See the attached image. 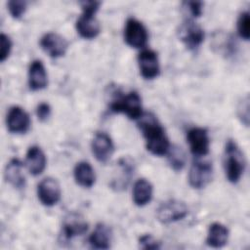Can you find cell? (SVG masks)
<instances>
[{
  "instance_id": "cell-20",
  "label": "cell",
  "mask_w": 250,
  "mask_h": 250,
  "mask_svg": "<svg viewBox=\"0 0 250 250\" xmlns=\"http://www.w3.org/2000/svg\"><path fill=\"white\" fill-rule=\"evenodd\" d=\"M229 229L221 223H213L208 229L206 243L213 248H221L228 242Z\"/></svg>"
},
{
  "instance_id": "cell-28",
  "label": "cell",
  "mask_w": 250,
  "mask_h": 250,
  "mask_svg": "<svg viewBox=\"0 0 250 250\" xmlns=\"http://www.w3.org/2000/svg\"><path fill=\"white\" fill-rule=\"evenodd\" d=\"M36 115L38 117V119L42 122L46 121L50 115H51V107L48 104L46 103H41L38 104L37 108H36Z\"/></svg>"
},
{
  "instance_id": "cell-24",
  "label": "cell",
  "mask_w": 250,
  "mask_h": 250,
  "mask_svg": "<svg viewBox=\"0 0 250 250\" xmlns=\"http://www.w3.org/2000/svg\"><path fill=\"white\" fill-rule=\"evenodd\" d=\"M250 20H249V13L247 11L242 12L237 20V31L240 37L245 40L249 39L250 36Z\"/></svg>"
},
{
  "instance_id": "cell-3",
  "label": "cell",
  "mask_w": 250,
  "mask_h": 250,
  "mask_svg": "<svg viewBox=\"0 0 250 250\" xmlns=\"http://www.w3.org/2000/svg\"><path fill=\"white\" fill-rule=\"evenodd\" d=\"M110 109L114 112L126 114L130 119H139L143 114L142 99L140 95L131 91L126 95H120L112 100Z\"/></svg>"
},
{
  "instance_id": "cell-5",
  "label": "cell",
  "mask_w": 250,
  "mask_h": 250,
  "mask_svg": "<svg viewBox=\"0 0 250 250\" xmlns=\"http://www.w3.org/2000/svg\"><path fill=\"white\" fill-rule=\"evenodd\" d=\"M213 168L210 161L195 160L188 172V183L193 188L206 187L212 179Z\"/></svg>"
},
{
  "instance_id": "cell-13",
  "label": "cell",
  "mask_w": 250,
  "mask_h": 250,
  "mask_svg": "<svg viewBox=\"0 0 250 250\" xmlns=\"http://www.w3.org/2000/svg\"><path fill=\"white\" fill-rule=\"evenodd\" d=\"M91 146L94 156L102 163L107 162L114 151L112 140L106 133L104 132H98L95 134Z\"/></svg>"
},
{
  "instance_id": "cell-27",
  "label": "cell",
  "mask_w": 250,
  "mask_h": 250,
  "mask_svg": "<svg viewBox=\"0 0 250 250\" xmlns=\"http://www.w3.org/2000/svg\"><path fill=\"white\" fill-rule=\"evenodd\" d=\"M140 247L143 249H159L160 242L150 234H144L139 239Z\"/></svg>"
},
{
  "instance_id": "cell-11",
  "label": "cell",
  "mask_w": 250,
  "mask_h": 250,
  "mask_svg": "<svg viewBox=\"0 0 250 250\" xmlns=\"http://www.w3.org/2000/svg\"><path fill=\"white\" fill-rule=\"evenodd\" d=\"M7 128L11 133L22 134L30 127V117L21 106H12L7 114Z\"/></svg>"
},
{
  "instance_id": "cell-4",
  "label": "cell",
  "mask_w": 250,
  "mask_h": 250,
  "mask_svg": "<svg viewBox=\"0 0 250 250\" xmlns=\"http://www.w3.org/2000/svg\"><path fill=\"white\" fill-rule=\"evenodd\" d=\"M188 214L187 205L177 199H169L162 202L157 209V219L163 224L173 223L184 219Z\"/></svg>"
},
{
  "instance_id": "cell-1",
  "label": "cell",
  "mask_w": 250,
  "mask_h": 250,
  "mask_svg": "<svg viewBox=\"0 0 250 250\" xmlns=\"http://www.w3.org/2000/svg\"><path fill=\"white\" fill-rule=\"evenodd\" d=\"M138 125L146 139V149L150 153L162 156L168 152L170 148L169 140L163 127L154 115L150 113H143L139 118Z\"/></svg>"
},
{
  "instance_id": "cell-16",
  "label": "cell",
  "mask_w": 250,
  "mask_h": 250,
  "mask_svg": "<svg viewBox=\"0 0 250 250\" xmlns=\"http://www.w3.org/2000/svg\"><path fill=\"white\" fill-rule=\"evenodd\" d=\"M28 84L32 91L44 89L48 84L47 72L43 62L39 60L33 61L28 69Z\"/></svg>"
},
{
  "instance_id": "cell-7",
  "label": "cell",
  "mask_w": 250,
  "mask_h": 250,
  "mask_svg": "<svg viewBox=\"0 0 250 250\" xmlns=\"http://www.w3.org/2000/svg\"><path fill=\"white\" fill-rule=\"evenodd\" d=\"M187 140L193 155L197 157L205 156L209 152V136L208 131L201 127H193L188 131Z\"/></svg>"
},
{
  "instance_id": "cell-30",
  "label": "cell",
  "mask_w": 250,
  "mask_h": 250,
  "mask_svg": "<svg viewBox=\"0 0 250 250\" xmlns=\"http://www.w3.org/2000/svg\"><path fill=\"white\" fill-rule=\"evenodd\" d=\"M238 113L239 117L242 119L245 125H248V119H249V99L246 97L244 100H242V103L240 104L238 107Z\"/></svg>"
},
{
  "instance_id": "cell-25",
  "label": "cell",
  "mask_w": 250,
  "mask_h": 250,
  "mask_svg": "<svg viewBox=\"0 0 250 250\" xmlns=\"http://www.w3.org/2000/svg\"><path fill=\"white\" fill-rule=\"evenodd\" d=\"M8 10L14 19H20L26 10V1L11 0L7 4Z\"/></svg>"
},
{
  "instance_id": "cell-18",
  "label": "cell",
  "mask_w": 250,
  "mask_h": 250,
  "mask_svg": "<svg viewBox=\"0 0 250 250\" xmlns=\"http://www.w3.org/2000/svg\"><path fill=\"white\" fill-rule=\"evenodd\" d=\"M26 166L29 173L33 176H38L45 170L46 156L39 146H32L28 148L26 152Z\"/></svg>"
},
{
  "instance_id": "cell-8",
  "label": "cell",
  "mask_w": 250,
  "mask_h": 250,
  "mask_svg": "<svg viewBox=\"0 0 250 250\" xmlns=\"http://www.w3.org/2000/svg\"><path fill=\"white\" fill-rule=\"evenodd\" d=\"M61 187L54 178H45L37 186V195L40 202L45 206L57 204L61 198Z\"/></svg>"
},
{
  "instance_id": "cell-14",
  "label": "cell",
  "mask_w": 250,
  "mask_h": 250,
  "mask_svg": "<svg viewBox=\"0 0 250 250\" xmlns=\"http://www.w3.org/2000/svg\"><path fill=\"white\" fill-rule=\"evenodd\" d=\"M88 229V223L85 219L77 213L68 214L63 222L62 227V233L63 237L68 240L72 239L75 236L84 234Z\"/></svg>"
},
{
  "instance_id": "cell-23",
  "label": "cell",
  "mask_w": 250,
  "mask_h": 250,
  "mask_svg": "<svg viewBox=\"0 0 250 250\" xmlns=\"http://www.w3.org/2000/svg\"><path fill=\"white\" fill-rule=\"evenodd\" d=\"M168 161L171 168L175 171L182 170L186 163V154L182 147L174 146H170L168 150Z\"/></svg>"
},
{
  "instance_id": "cell-26",
  "label": "cell",
  "mask_w": 250,
  "mask_h": 250,
  "mask_svg": "<svg viewBox=\"0 0 250 250\" xmlns=\"http://www.w3.org/2000/svg\"><path fill=\"white\" fill-rule=\"evenodd\" d=\"M0 42H1V50H0V61L4 62L10 55L12 50V40L10 37L4 33L0 35Z\"/></svg>"
},
{
  "instance_id": "cell-2",
  "label": "cell",
  "mask_w": 250,
  "mask_h": 250,
  "mask_svg": "<svg viewBox=\"0 0 250 250\" xmlns=\"http://www.w3.org/2000/svg\"><path fill=\"white\" fill-rule=\"evenodd\" d=\"M224 165L228 180L233 184L237 183L243 174L245 168V160L243 153L239 149L236 143L232 140H229L227 142Z\"/></svg>"
},
{
  "instance_id": "cell-21",
  "label": "cell",
  "mask_w": 250,
  "mask_h": 250,
  "mask_svg": "<svg viewBox=\"0 0 250 250\" xmlns=\"http://www.w3.org/2000/svg\"><path fill=\"white\" fill-rule=\"evenodd\" d=\"M152 186L146 179H139L133 187V201L137 206H145L152 198Z\"/></svg>"
},
{
  "instance_id": "cell-17",
  "label": "cell",
  "mask_w": 250,
  "mask_h": 250,
  "mask_svg": "<svg viewBox=\"0 0 250 250\" xmlns=\"http://www.w3.org/2000/svg\"><path fill=\"white\" fill-rule=\"evenodd\" d=\"M23 164L18 158L12 159L5 168V179L16 188H23L25 187V177L23 174Z\"/></svg>"
},
{
  "instance_id": "cell-22",
  "label": "cell",
  "mask_w": 250,
  "mask_h": 250,
  "mask_svg": "<svg viewBox=\"0 0 250 250\" xmlns=\"http://www.w3.org/2000/svg\"><path fill=\"white\" fill-rule=\"evenodd\" d=\"M73 175L75 182L83 188H91L96 180L93 167L86 161H80L75 165Z\"/></svg>"
},
{
  "instance_id": "cell-31",
  "label": "cell",
  "mask_w": 250,
  "mask_h": 250,
  "mask_svg": "<svg viewBox=\"0 0 250 250\" xmlns=\"http://www.w3.org/2000/svg\"><path fill=\"white\" fill-rule=\"evenodd\" d=\"M186 8L188 9L189 13L193 17H199L202 14V9H203V3L202 2H197V1H188L185 2Z\"/></svg>"
},
{
  "instance_id": "cell-10",
  "label": "cell",
  "mask_w": 250,
  "mask_h": 250,
  "mask_svg": "<svg viewBox=\"0 0 250 250\" xmlns=\"http://www.w3.org/2000/svg\"><path fill=\"white\" fill-rule=\"evenodd\" d=\"M138 63L140 72L144 78L153 79L159 75V61L154 51L149 49L143 50L138 56Z\"/></svg>"
},
{
  "instance_id": "cell-12",
  "label": "cell",
  "mask_w": 250,
  "mask_h": 250,
  "mask_svg": "<svg viewBox=\"0 0 250 250\" xmlns=\"http://www.w3.org/2000/svg\"><path fill=\"white\" fill-rule=\"evenodd\" d=\"M40 46L51 58L56 59L65 54L68 43L62 35L54 32H48L41 37Z\"/></svg>"
},
{
  "instance_id": "cell-29",
  "label": "cell",
  "mask_w": 250,
  "mask_h": 250,
  "mask_svg": "<svg viewBox=\"0 0 250 250\" xmlns=\"http://www.w3.org/2000/svg\"><path fill=\"white\" fill-rule=\"evenodd\" d=\"M83 14L87 15H95L96 12L99 10V7L101 5L98 1H83L80 3Z\"/></svg>"
},
{
  "instance_id": "cell-19",
  "label": "cell",
  "mask_w": 250,
  "mask_h": 250,
  "mask_svg": "<svg viewBox=\"0 0 250 250\" xmlns=\"http://www.w3.org/2000/svg\"><path fill=\"white\" fill-rule=\"evenodd\" d=\"M111 241V230L104 223H99L89 236V243L96 249H108Z\"/></svg>"
},
{
  "instance_id": "cell-6",
  "label": "cell",
  "mask_w": 250,
  "mask_h": 250,
  "mask_svg": "<svg viewBox=\"0 0 250 250\" xmlns=\"http://www.w3.org/2000/svg\"><path fill=\"white\" fill-rule=\"evenodd\" d=\"M147 31L145 25L134 18L127 20L124 29V39L133 48H142L146 44Z\"/></svg>"
},
{
  "instance_id": "cell-15",
  "label": "cell",
  "mask_w": 250,
  "mask_h": 250,
  "mask_svg": "<svg viewBox=\"0 0 250 250\" xmlns=\"http://www.w3.org/2000/svg\"><path fill=\"white\" fill-rule=\"evenodd\" d=\"M75 26L78 34L85 39H93L101 31L100 22L94 15L82 14L76 21Z\"/></svg>"
},
{
  "instance_id": "cell-9",
  "label": "cell",
  "mask_w": 250,
  "mask_h": 250,
  "mask_svg": "<svg viewBox=\"0 0 250 250\" xmlns=\"http://www.w3.org/2000/svg\"><path fill=\"white\" fill-rule=\"evenodd\" d=\"M180 39L191 50L198 48L204 40V30L193 21L187 20L183 22L179 30Z\"/></svg>"
}]
</instances>
